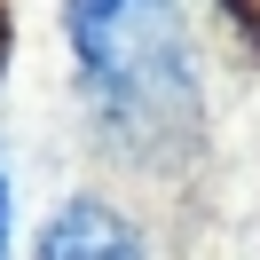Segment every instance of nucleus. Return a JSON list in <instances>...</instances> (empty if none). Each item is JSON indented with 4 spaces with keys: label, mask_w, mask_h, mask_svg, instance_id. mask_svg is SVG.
Here are the masks:
<instances>
[{
    "label": "nucleus",
    "mask_w": 260,
    "mask_h": 260,
    "mask_svg": "<svg viewBox=\"0 0 260 260\" xmlns=\"http://www.w3.org/2000/svg\"><path fill=\"white\" fill-rule=\"evenodd\" d=\"M63 40L103 134L150 174L181 166L205 126V79L181 0H63Z\"/></svg>",
    "instance_id": "obj_1"
},
{
    "label": "nucleus",
    "mask_w": 260,
    "mask_h": 260,
    "mask_svg": "<svg viewBox=\"0 0 260 260\" xmlns=\"http://www.w3.org/2000/svg\"><path fill=\"white\" fill-rule=\"evenodd\" d=\"M40 252H48V260H134L142 237H134V221L118 205L71 197V205H55V221L40 229Z\"/></svg>",
    "instance_id": "obj_2"
},
{
    "label": "nucleus",
    "mask_w": 260,
    "mask_h": 260,
    "mask_svg": "<svg viewBox=\"0 0 260 260\" xmlns=\"http://www.w3.org/2000/svg\"><path fill=\"white\" fill-rule=\"evenodd\" d=\"M0 252H8V174H0Z\"/></svg>",
    "instance_id": "obj_3"
}]
</instances>
